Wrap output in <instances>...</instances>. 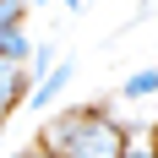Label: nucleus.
Instances as JSON below:
<instances>
[{"mask_svg":"<svg viewBox=\"0 0 158 158\" xmlns=\"http://www.w3.org/2000/svg\"><path fill=\"white\" fill-rule=\"evenodd\" d=\"M120 147H126V126L93 104L60 109L38 126V153L49 158H120Z\"/></svg>","mask_w":158,"mask_h":158,"instance_id":"obj_1","label":"nucleus"},{"mask_svg":"<svg viewBox=\"0 0 158 158\" xmlns=\"http://www.w3.org/2000/svg\"><path fill=\"white\" fill-rule=\"evenodd\" d=\"M71 77H77V60H71V55H60V60H55V65L44 71V77H33V82H27L22 104H27L33 114H49V104H55V98H60L65 87H71Z\"/></svg>","mask_w":158,"mask_h":158,"instance_id":"obj_2","label":"nucleus"},{"mask_svg":"<svg viewBox=\"0 0 158 158\" xmlns=\"http://www.w3.org/2000/svg\"><path fill=\"white\" fill-rule=\"evenodd\" d=\"M153 93H158V71L153 65L126 71V82H120V98H126V104H153Z\"/></svg>","mask_w":158,"mask_h":158,"instance_id":"obj_3","label":"nucleus"},{"mask_svg":"<svg viewBox=\"0 0 158 158\" xmlns=\"http://www.w3.org/2000/svg\"><path fill=\"white\" fill-rule=\"evenodd\" d=\"M27 55H33V33H27V22H16V27H0V60L27 65Z\"/></svg>","mask_w":158,"mask_h":158,"instance_id":"obj_4","label":"nucleus"},{"mask_svg":"<svg viewBox=\"0 0 158 158\" xmlns=\"http://www.w3.org/2000/svg\"><path fill=\"white\" fill-rule=\"evenodd\" d=\"M22 93H27V77H22V65H11V60H0V109L11 114L16 104H22Z\"/></svg>","mask_w":158,"mask_h":158,"instance_id":"obj_5","label":"nucleus"},{"mask_svg":"<svg viewBox=\"0 0 158 158\" xmlns=\"http://www.w3.org/2000/svg\"><path fill=\"white\" fill-rule=\"evenodd\" d=\"M120 158H158V153H153V131H126Z\"/></svg>","mask_w":158,"mask_h":158,"instance_id":"obj_6","label":"nucleus"},{"mask_svg":"<svg viewBox=\"0 0 158 158\" xmlns=\"http://www.w3.org/2000/svg\"><path fill=\"white\" fill-rule=\"evenodd\" d=\"M27 16V0H0V27H16Z\"/></svg>","mask_w":158,"mask_h":158,"instance_id":"obj_7","label":"nucleus"},{"mask_svg":"<svg viewBox=\"0 0 158 158\" xmlns=\"http://www.w3.org/2000/svg\"><path fill=\"white\" fill-rule=\"evenodd\" d=\"M27 6H65V11H82V0H27Z\"/></svg>","mask_w":158,"mask_h":158,"instance_id":"obj_8","label":"nucleus"},{"mask_svg":"<svg viewBox=\"0 0 158 158\" xmlns=\"http://www.w3.org/2000/svg\"><path fill=\"white\" fill-rule=\"evenodd\" d=\"M16 158H49V153H38V147H27V153H16Z\"/></svg>","mask_w":158,"mask_h":158,"instance_id":"obj_9","label":"nucleus"},{"mask_svg":"<svg viewBox=\"0 0 158 158\" xmlns=\"http://www.w3.org/2000/svg\"><path fill=\"white\" fill-rule=\"evenodd\" d=\"M6 120H11V114H6V109H0V131H6Z\"/></svg>","mask_w":158,"mask_h":158,"instance_id":"obj_10","label":"nucleus"}]
</instances>
